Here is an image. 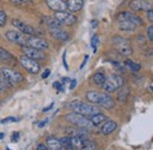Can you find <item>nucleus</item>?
<instances>
[{
    "instance_id": "1",
    "label": "nucleus",
    "mask_w": 153,
    "mask_h": 150,
    "mask_svg": "<svg viewBox=\"0 0 153 150\" xmlns=\"http://www.w3.org/2000/svg\"><path fill=\"white\" fill-rule=\"evenodd\" d=\"M86 98H87L88 102L98 104L99 106L105 108V109H112V108H114V105H115L114 99H113L110 94H104V92L88 91V92L86 94Z\"/></svg>"
},
{
    "instance_id": "2",
    "label": "nucleus",
    "mask_w": 153,
    "mask_h": 150,
    "mask_svg": "<svg viewBox=\"0 0 153 150\" xmlns=\"http://www.w3.org/2000/svg\"><path fill=\"white\" fill-rule=\"evenodd\" d=\"M70 106L71 109L76 113H80L82 116H86V117H90L92 115H96V113L100 112V109L96 106V105H92V104H86L84 102H80V100H73L70 103Z\"/></svg>"
},
{
    "instance_id": "3",
    "label": "nucleus",
    "mask_w": 153,
    "mask_h": 150,
    "mask_svg": "<svg viewBox=\"0 0 153 150\" xmlns=\"http://www.w3.org/2000/svg\"><path fill=\"white\" fill-rule=\"evenodd\" d=\"M124 86V79L119 75H110L105 78V82L102 84V89L107 94H112L120 88Z\"/></svg>"
},
{
    "instance_id": "4",
    "label": "nucleus",
    "mask_w": 153,
    "mask_h": 150,
    "mask_svg": "<svg viewBox=\"0 0 153 150\" xmlns=\"http://www.w3.org/2000/svg\"><path fill=\"white\" fill-rule=\"evenodd\" d=\"M65 119H66L68 123L73 124L74 127L84 128V129H87V130L93 127V124H92V122L90 121V118L86 117V116H82V115H80V113H76V112L68 113V115L65 116Z\"/></svg>"
},
{
    "instance_id": "5",
    "label": "nucleus",
    "mask_w": 153,
    "mask_h": 150,
    "mask_svg": "<svg viewBox=\"0 0 153 150\" xmlns=\"http://www.w3.org/2000/svg\"><path fill=\"white\" fill-rule=\"evenodd\" d=\"M112 43H113L114 47L117 49V51H119V53H121L123 56H132L133 49H132V45H131L128 39H125V38L120 37V36H114L113 39H112Z\"/></svg>"
},
{
    "instance_id": "6",
    "label": "nucleus",
    "mask_w": 153,
    "mask_h": 150,
    "mask_svg": "<svg viewBox=\"0 0 153 150\" xmlns=\"http://www.w3.org/2000/svg\"><path fill=\"white\" fill-rule=\"evenodd\" d=\"M0 72L4 75V77L11 83V85H16L20 82L24 80V76L20 74L19 71H16L13 69H10V68H6V66H2Z\"/></svg>"
},
{
    "instance_id": "7",
    "label": "nucleus",
    "mask_w": 153,
    "mask_h": 150,
    "mask_svg": "<svg viewBox=\"0 0 153 150\" xmlns=\"http://www.w3.org/2000/svg\"><path fill=\"white\" fill-rule=\"evenodd\" d=\"M19 60H20L21 66H22L26 71H28V72L32 74V75L39 74V71H40V64H39L37 60L31 59V58H28V57H26V56H21Z\"/></svg>"
},
{
    "instance_id": "8",
    "label": "nucleus",
    "mask_w": 153,
    "mask_h": 150,
    "mask_svg": "<svg viewBox=\"0 0 153 150\" xmlns=\"http://www.w3.org/2000/svg\"><path fill=\"white\" fill-rule=\"evenodd\" d=\"M5 37L7 38L8 41L17 44L20 46H27V38L25 37V34L20 33L18 31H7Z\"/></svg>"
},
{
    "instance_id": "9",
    "label": "nucleus",
    "mask_w": 153,
    "mask_h": 150,
    "mask_svg": "<svg viewBox=\"0 0 153 150\" xmlns=\"http://www.w3.org/2000/svg\"><path fill=\"white\" fill-rule=\"evenodd\" d=\"M12 25H13L16 28H18L20 32H22L25 36L31 37V36H36V33H37V31H36L34 27L27 25L26 22H24V21L20 20V19H13V20H12Z\"/></svg>"
},
{
    "instance_id": "10",
    "label": "nucleus",
    "mask_w": 153,
    "mask_h": 150,
    "mask_svg": "<svg viewBox=\"0 0 153 150\" xmlns=\"http://www.w3.org/2000/svg\"><path fill=\"white\" fill-rule=\"evenodd\" d=\"M27 45L30 47H33V49H37V50H46L48 49V41L46 39H42V38H39L37 36H31V37L27 38Z\"/></svg>"
},
{
    "instance_id": "11",
    "label": "nucleus",
    "mask_w": 153,
    "mask_h": 150,
    "mask_svg": "<svg viewBox=\"0 0 153 150\" xmlns=\"http://www.w3.org/2000/svg\"><path fill=\"white\" fill-rule=\"evenodd\" d=\"M54 19H57L58 21H60L64 25H73L76 22V17L73 16L72 13L65 11V12H56L54 13Z\"/></svg>"
},
{
    "instance_id": "12",
    "label": "nucleus",
    "mask_w": 153,
    "mask_h": 150,
    "mask_svg": "<svg viewBox=\"0 0 153 150\" xmlns=\"http://www.w3.org/2000/svg\"><path fill=\"white\" fill-rule=\"evenodd\" d=\"M130 8L133 11H150L153 8V5L151 1L145 0H132L130 2Z\"/></svg>"
},
{
    "instance_id": "13",
    "label": "nucleus",
    "mask_w": 153,
    "mask_h": 150,
    "mask_svg": "<svg viewBox=\"0 0 153 150\" xmlns=\"http://www.w3.org/2000/svg\"><path fill=\"white\" fill-rule=\"evenodd\" d=\"M117 18H118V21H120V20H128V21H131L132 24H134L135 26H137V25H143V24H144L143 19L140 18L139 16L134 14V13H132V12H128V11L119 13Z\"/></svg>"
},
{
    "instance_id": "14",
    "label": "nucleus",
    "mask_w": 153,
    "mask_h": 150,
    "mask_svg": "<svg viewBox=\"0 0 153 150\" xmlns=\"http://www.w3.org/2000/svg\"><path fill=\"white\" fill-rule=\"evenodd\" d=\"M22 52H24V56L28 57L31 59H34V60L45 59V53L41 50H37V49H33L30 46H22Z\"/></svg>"
},
{
    "instance_id": "15",
    "label": "nucleus",
    "mask_w": 153,
    "mask_h": 150,
    "mask_svg": "<svg viewBox=\"0 0 153 150\" xmlns=\"http://www.w3.org/2000/svg\"><path fill=\"white\" fill-rule=\"evenodd\" d=\"M47 6L50 7V10L54 11V12H65L66 10V2L64 0H46Z\"/></svg>"
},
{
    "instance_id": "16",
    "label": "nucleus",
    "mask_w": 153,
    "mask_h": 150,
    "mask_svg": "<svg viewBox=\"0 0 153 150\" xmlns=\"http://www.w3.org/2000/svg\"><path fill=\"white\" fill-rule=\"evenodd\" d=\"M48 32L52 37L60 40V41H67L70 39L68 32H66L62 28H48Z\"/></svg>"
},
{
    "instance_id": "17",
    "label": "nucleus",
    "mask_w": 153,
    "mask_h": 150,
    "mask_svg": "<svg viewBox=\"0 0 153 150\" xmlns=\"http://www.w3.org/2000/svg\"><path fill=\"white\" fill-rule=\"evenodd\" d=\"M84 6V0H67L66 1V10L70 13L79 12Z\"/></svg>"
},
{
    "instance_id": "18",
    "label": "nucleus",
    "mask_w": 153,
    "mask_h": 150,
    "mask_svg": "<svg viewBox=\"0 0 153 150\" xmlns=\"http://www.w3.org/2000/svg\"><path fill=\"white\" fill-rule=\"evenodd\" d=\"M46 146H47V148H48L50 150L64 149V148L61 147L59 140H58L57 137H54V136H48V137L46 138Z\"/></svg>"
},
{
    "instance_id": "19",
    "label": "nucleus",
    "mask_w": 153,
    "mask_h": 150,
    "mask_svg": "<svg viewBox=\"0 0 153 150\" xmlns=\"http://www.w3.org/2000/svg\"><path fill=\"white\" fill-rule=\"evenodd\" d=\"M117 123H115L114 121H110V119H107L106 122H104V124H102V127H101V132H102V135H110V134H112V132L114 131L115 129H117Z\"/></svg>"
},
{
    "instance_id": "20",
    "label": "nucleus",
    "mask_w": 153,
    "mask_h": 150,
    "mask_svg": "<svg viewBox=\"0 0 153 150\" xmlns=\"http://www.w3.org/2000/svg\"><path fill=\"white\" fill-rule=\"evenodd\" d=\"M107 119H108V118H107V116L102 115L101 112L96 113V115H92V116H90V121L92 122L93 127H99L100 124H102V123H104V122H106Z\"/></svg>"
},
{
    "instance_id": "21",
    "label": "nucleus",
    "mask_w": 153,
    "mask_h": 150,
    "mask_svg": "<svg viewBox=\"0 0 153 150\" xmlns=\"http://www.w3.org/2000/svg\"><path fill=\"white\" fill-rule=\"evenodd\" d=\"M119 30L126 31V32H133L135 30V25L128 20H120L119 21Z\"/></svg>"
},
{
    "instance_id": "22",
    "label": "nucleus",
    "mask_w": 153,
    "mask_h": 150,
    "mask_svg": "<svg viewBox=\"0 0 153 150\" xmlns=\"http://www.w3.org/2000/svg\"><path fill=\"white\" fill-rule=\"evenodd\" d=\"M0 60H1L2 63L10 64V63H12V62L14 60V57L12 56L8 51H6L5 49H2V47L0 46Z\"/></svg>"
},
{
    "instance_id": "23",
    "label": "nucleus",
    "mask_w": 153,
    "mask_h": 150,
    "mask_svg": "<svg viewBox=\"0 0 153 150\" xmlns=\"http://www.w3.org/2000/svg\"><path fill=\"white\" fill-rule=\"evenodd\" d=\"M65 131H67L70 135H72V137L73 136H86L87 135V129L79 128V127H76V128H66Z\"/></svg>"
},
{
    "instance_id": "24",
    "label": "nucleus",
    "mask_w": 153,
    "mask_h": 150,
    "mask_svg": "<svg viewBox=\"0 0 153 150\" xmlns=\"http://www.w3.org/2000/svg\"><path fill=\"white\" fill-rule=\"evenodd\" d=\"M85 138H86V136H73V137H71V143H72L73 148L74 149H80Z\"/></svg>"
},
{
    "instance_id": "25",
    "label": "nucleus",
    "mask_w": 153,
    "mask_h": 150,
    "mask_svg": "<svg viewBox=\"0 0 153 150\" xmlns=\"http://www.w3.org/2000/svg\"><path fill=\"white\" fill-rule=\"evenodd\" d=\"M59 142H60L61 147H62L65 150H74L73 146H72V143H71V137H70V136L61 137V138L59 140Z\"/></svg>"
},
{
    "instance_id": "26",
    "label": "nucleus",
    "mask_w": 153,
    "mask_h": 150,
    "mask_svg": "<svg viewBox=\"0 0 153 150\" xmlns=\"http://www.w3.org/2000/svg\"><path fill=\"white\" fill-rule=\"evenodd\" d=\"M105 78H106V76L104 75L102 72H97L93 76V82H94V84L98 85V86H102V84L105 82Z\"/></svg>"
},
{
    "instance_id": "27",
    "label": "nucleus",
    "mask_w": 153,
    "mask_h": 150,
    "mask_svg": "<svg viewBox=\"0 0 153 150\" xmlns=\"http://www.w3.org/2000/svg\"><path fill=\"white\" fill-rule=\"evenodd\" d=\"M79 150H96V144L93 143V141L88 140L87 137L84 140V143L81 146V148Z\"/></svg>"
},
{
    "instance_id": "28",
    "label": "nucleus",
    "mask_w": 153,
    "mask_h": 150,
    "mask_svg": "<svg viewBox=\"0 0 153 150\" xmlns=\"http://www.w3.org/2000/svg\"><path fill=\"white\" fill-rule=\"evenodd\" d=\"M120 89H121V88H120ZM128 94H130V90H128L127 88H123V89L119 91L118 99H119L120 102L125 103V102H126V99H127V97H128Z\"/></svg>"
},
{
    "instance_id": "29",
    "label": "nucleus",
    "mask_w": 153,
    "mask_h": 150,
    "mask_svg": "<svg viewBox=\"0 0 153 150\" xmlns=\"http://www.w3.org/2000/svg\"><path fill=\"white\" fill-rule=\"evenodd\" d=\"M47 26H48V28H61L62 24L60 21H58L57 19L50 18L47 20Z\"/></svg>"
},
{
    "instance_id": "30",
    "label": "nucleus",
    "mask_w": 153,
    "mask_h": 150,
    "mask_svg": "<svg viewBox=\"0 0 153 150\" xmlns=\"http://www.w3.org/2000/svg\"><path fill=\"white\" fill-rule=\"evenodd\" d=\"M125 65H126L127 68H130L134 72H137V71L140 70V65L137 64V63H134V62H132L131 59H126V60H125Z\"/></svg>"
},
{
    "instance_id": "31",
    "label": "nucleus",
    "mask_w": 153,
    "mask_h": 150,
    "mask_svg": "<svg viewBox=\"0 0 153 150\" xmlns=\"http://www.w3.org/2000/svg\"><path fill=\"white\" fill-rule=\"evenodd\" d=\"M10 86H12L11 83H10V82L4 77V75L0 72V91L5 90L6 88H10Z\"/></svg>"
},
{
    "instance_id": "32",
    "label": "nucleus",
    "mask_w": 153,
    "mask_h": 150,
    "mask_svg": "<svg viewBox=\"0 0 153 150\" xmlns=\"http://www.w3.org/2000/svg\"><path fill=\"white\" fill-rule=\"evenodd\" d=\"M99 41H100V39H99V37H98L97 34H94L93 37L91 38V46L93 47V51H94V52H97V49H98Z\"/></svg>"
},
{
    "instance_id": "33",
    "label": "nucleus",
    "mask_w": 153,
    "mask_h": 150,
    "mask_svg": "<svg viewBox=\"0 0 153 150\" xmlns=\"http://www.w3.org/2000/svg\"><path fill=\"white\" fill-rule=\"evenodd\" d=\"M6 20H7V16L4 11H0V27H2L5 24H6Z\"/></svg>"
},
{
    "instance_id": "34",
    "label": "nucleus",
    "mask_w": 153,
    "mask_h": 150,
    "mask_svg": "<svg viewBox=\"0 0 153 150\" xmlns=\"http://www.w3.org/2000/svg\"><path fill=\"white\" fill-rule=\"evenodd\" d=\"M17 121H18V118H16V117H6L1 121V123L2 124H8V123H14Z\"/></svg>"
},
{
    "instance_id": "35",
    "label": "nucleus",
    "mask_w": 153,
    "mask_h": 150,
    "mask_svg": "<svg viewBox=\"0 0 153 150\" xmlns=\"http://www.w3.org/2000/svg\"><path fill=\"white\" fill-rule=\"evenodd\" d=\"M53 88H54V89H57L59 92L64 91V84H62V83H60V82H54V83H53Z\"/></svg>"
},
{
    "instance_id": "36",
    "label": "nucleus",
    "mask_w": 153,
    "mask_h": 150,
    "mask_svg": "<svg viewBox=\"0 0 153 150\" xmlns=\"http://www.w3.org/2000/svg\"><path fill=\"white\" fill-rule=\"evenodd\" d=\"M147 37H149L150 41L153 40V25H150L149 28H147Z\"/></svg>"
},
{
    "instance_id": "37",
    "label": "nucleus",
    "mask_w": 153,
    "mask_h": 150,
    "mask_svg": "<svg viewBox=\"0 0 153 150\" xmlns=\"http://www.w3.org/2000/svg\"><path fill=\"white\" fill-rule=\"evenodd\" d=\"M19 136H20V134L19 132H13V135L11 136V142H18V140H19Z\"/></svg>"
},
{
    "instance_id": "38",
    "label": "nucleus",
    "mask_w": 153,
    "mask_h": 150,
    "mask_svg": "<svg viewBox=\"0 0 153 150\" xmlns=\"http://www.w3.org/2000/svg\"><path fill=\"white\" fill-rule=\"evenodd\" d=\"M50 75H51V70H50V69H46V70L42 72L41 78H42V79H46V78H48V76Z\"/></svg>"
},
{
    "instance_id": "39",
    "label": "nucleus",
    "mask_w": 153,
    "mask_h": 150,
    "mask_svg": "<svg viewBox=\"0 0 153 150\" xmlns=\"http://www.w3.org/2000/svg\"><path fill=\"white\" fill-rule=\"evenodd\" d=\"M11 2H13V4H17V5H20V4H25V2H27L28 0H10Z\"/></svg>"
},
{
    "instance_id": "40",
    "label": "nucleus",
    "mask_w": 153,
    "mask_h": 150,
    "mask_svg": "<svg viewBox=\"0 0 153 150\" xmlns=\"http://www.w3.org/2000/svg\"><path fill=\"white\" fill-rule=\"evenodd\" d=\"M62 62H64V66H65V69L68 71V66H67V63H66V52H64V55H62Z\"/></svg>"
},
{
    "instance_id": "41",
    "label": "nucleus",
    "mask_w": 153,
    "mask_h": 150,
    "mask_svg": "<svg viewBox=\"0 0 153 150\" xmlns=\"http://www.w3.org/2000/svg\"><path fill=\"white\" fill-rule=\"evenodd\" d=\"M76 79H72V80L70 82V89H71V90H73V89L76 88Z\"/></svg>"
},
{
    "instance_id": "42",
    "label": "nucleus",
    "mask_w": 153,
    "mask_h": 150,
    "mask_svg": "<svg viewBox=\"0 0 153 150\" xmlns=\"http://www.w3.org/2000/svg\"><path fill=\"white\" fill-rule=\"evenodd\" d=\"M47 122H48V118H45L44 121H41V122L39 123V124H38V127H39V128H42V127H45Z\"/></svg>"
},
{
    "instance_id": "43",
    "label": "nucleus",
    "mask_w": 153,
    "mask_h": 150,
    "mask_svg": "<svg viewBox=\"0 0 153 150\" xmlns=\"http://www.w3.org/2000/svg\"><path fill=\"white\" fill-rule=\"evenodd\" d=\"M147 17H149V20L152 22V21H153V11H152V10L147 11Z\"/></svg>"
},
{
    "instance_id": "44",
    "label": "nucleus",
    "mask_w": 153,
    "mask_h": 150,
    "mask_svg": "<svg viewBox=\"0 0 153 150\" xmlns=\"http://www.w3.org/2000/svg\"><path fill=\"white\" fill-rule=\"evenodd\" d=\"M37 150H50L47 148V146H45V144H39L38 147H37Z\"/></svg>"
},
{
    "instance_id": "45",
    "label": "nucleus",
    "mask_w": 153,
    "mask_h": 150,
    "mask_svg": "<svg viewBox=\"0 0 153 150\" xmlns=\"http://www.w3.org/2000/svg\"><path fill=\"white\" fill-rule=\"evenodd\" d=\"M52 108H53V103H51V104H50L48 106H46V108H44V110H42V111H44V112H46V111H48V110H51Z\"/></svg>"
},
{
    "instance_id": "46",
    "label": "nucleus",
    "mask_w": 153,
    "mask_h": 150,
    "mask_svg": "<svg viewBox=\"0 0 153 150\" xmlns=\"http://www.w3.org/2000/svg\"><path fill=\"white\" fill-rule=\"evenodd\" d=\"M87 59H88V56H85V59H84V62H82V64L80 65V70H81V69H82V68L85 66V64H86V62H87Z\"/></svg>"
},
{
    "instance_id": "47",
    "label": "nucleus",
    "mask_w": 153,
    "mask_h": 150,
    "mask_svg": "<svg viewBox=\"0 0 153 150\" xmlns=\"http://www.w3.org/2000/svg\"><path fill=\"white\" fill-rule=\"evenodd\" d=\"M92 26H93L94 28L97 27V21H96V20H93V21H92Z\"/></svg>"
},
{
    "instance_id": "48",
    "label": "nucleus",
    "mask_w": 153,
    "mask_h": 150,
    "mask_svg": "<svg viewBox=\"0 0 153 150\" xmlns=\"http://www.w3.org/2000/svg\"><path fill=\"white\" fill-rule=\"evenodd\" d=\"M5 137V132H0V140Z\"/></svg>"
},
{
    "instance_id": "49",
    "label": "nucleus",
    "mask_w": 153,
    "mask_h": 150,
    "mask_svg": "<svg viewBox=\"0 0 153 150\" xmlns=\"http://www.w3.org/2000/svg\"><path fill=\"white\" fill-rule=\"evenodd\" d=\"M7 150H11V149H7Z\"/></svg>"
},
{
    "instance_id": "50",
    "label": "nucleus",
    "mask_w": 153,
    "mask_h": 150,
    "mask_svg": "<svg viewBox=\"0 0 153 150\" xmlns=\"http://www.w3.org/2000/svg\"><path fill=\"white\" fill-rule=\"evenodd\" d=\"M61 150H65V149H61Z\"/></svg>"
}]
</instances>
